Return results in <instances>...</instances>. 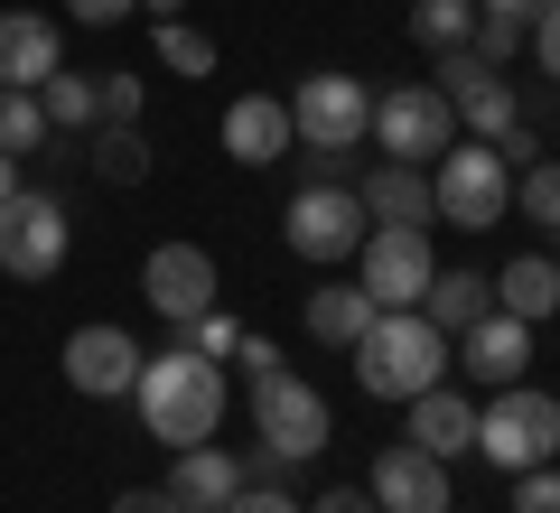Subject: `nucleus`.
<instances>
[{"mask_svg":"<svg viewBox=\"0 0 560 513\" xmlns=\"http://www.w3.org/2000/svg\"><path fill=\"white\" fill-rule=\"evenodd\" d=\"M131 411H140V430L160 439V448H197V439H215V420H224V364L168 336L160 355H140Z\"/></svg>","mask_w":560,"mask_h":513,"instance_id":"f257e3e1","label":"nucleus"},{"mask_svg":"<svg viewBox=\"0 0 560 513\" xmlns=\"http://www.w3.org/2000/svg\"><path fill=\"white\" fill-rule=\"evenodd\" d=\"M346 355H355V383L374 401H420L430 383H448V336L430 327L420 308H383Z\"/></svg>","mask_w":560,"mask_h":513,"instance_id":"f03ea898","label":"nucleus"},{"mask_svg":"<svg viewBox=\"0 0 560 513\" xmlns=\"http://www.w3.org/2000/svg\"><path fill=\"white\" fill-rule=\"evenodd\" d=\"M477 457L504 467V476L551 467L560 457V401L541 393V383H495V393L477 401Z\"/></svg>","mask_w":560,"mask_h":513,"instance_id":"7ed1b4c3","label":"nucleus"},{"mask_svg":"<svg viewBox=\"0 0 560 513\" xmlns=\"http://www.w3.org/2000/svg\"><path fill=\"white\" fill-rule=\"evenodd\" d=\"M430 215L458 224V234H486V224L514 215V168H504L495 140H448L440 159H430Z\"/></svg>","mask_w":560,"mask_h":513,"instance_id":"20e7f679","label":"nucleus"},{"mask_svg":"<svg viewBox=\"0 0 560 513\" xmlns=\"http://www.w3.org/2000/svg\"><path fill=\"white\" fill-rule=\"evenodd\" d=\"M364 234H374V215L355 206V187H300V197L280 206V243H290L308 271H337V261H355Z\"/></svg>","mask_w":560,"mask_h":513,"instance_id":"39448f33","label":"nucleus"},{"mask_svg":"<svg viewBox=\"0 0 560 513\" xmlns=\"http://www.w3.org/2000/svg\"><path fill=\"white\" fill-rule=\"evenodd\" d=\"M364 140H374L383 159H401V168H430V159L458 140V113H448L440 84H393V94H374V121H364Z\"/></svg>","mask_w":560,"mask_h":513,"instance_id":"423d86ee","label":"nucleus"},{"mask_svg":"<svg viewBox=\"0 0 560 513\" xmlns=\"http://www.w3.org/2000/svg\"><path fill=\"white\" fill-rule=\"evenodd\" d=\"M280 103H290V140L300 150H364V121H374L364 75L318 66V75H300V94H280Z\"/></svg>","mask_w":560,"mask_h":513,"instance_id":"0eeeda50","label":"nucleus"},{"mask_svg":"<svg viewBox=\"0 0 560 513\" xmlns=\"http://www.w3.org/2000/svg\"><path fill=\"white\" fill-rule=\"evenodd\" d=\"M327 430H337V420H327V401H318V383H308V374L280 364V374L253 383V439H261V448H280L290 467H308V457L327 448Z\"/></svg>","mask_w":560,"mask_h":513,"instance_id":"6e6552de","label":"nucleus"},{"mask_svg":"<svg viewBox=\"0 0 560 513\" xmlns=\"http://www.w3.org/2000/svg\"><path fill=\"white\" fill-rule=\"evenodd\" d=\"M66 253H75V224H66V197L47 187H20L0 206V271L10 280H57Z\"/></svg>","mask_w":560,"mask_h":513,"instance_id":"1a4fd4ad","label":"nucleus"},{"mask_svg":"<svg viewBox=\"0 0 560 513\" xmlns=\"http://www.w3.org/2000/svg\"><path fill=\"white\" fill-rule=\"evenodd\" d=\"M430 271H440V253H430V224H374V234L355 243V290L374 299V308H420Z\"/></svg>","mask_w":560,"mask_h":513,"instance_id":"9d476101","label":"nucleus"},{"mask_svg":"<svg viewBox=\"0 0 560 513\" xmlns=\"http://www.w3.org/2000/svg\"><path fill=\"white\" fill-rule=\"evenodd\" d=\"M430 84L448 94V113H458V131H467V140H495V131H514V121H523V84L504 75V66H477L467 47H448Z\"/></svg>","mask_w":560,"mask_h":513,"instance_id":"9b49d317","label":"nucleus"},{"mask_svg":"<svg viewBox=\"0 0 560 513\" xmlns=\"http://www.w3.org/2000/svg\"><path fill=\"white\" fill-rule=\"evenodd\" d=\"M140 299L168 317V336L187 327V317H206L215 308V253L206 243H160V253L140 261Z\"/></svg>","mask_w":560,"mask_h":513,"instance_id":"f8f14e48","label":"nucleus"},{"mask_svg":"<svg viewBox=\"0 0 560 513\" xmlns=\"http://www.w3.org/2000/svg\"><path fill=\"white\" fill-rule=\"evenodd\" d=\"M66 383H75L84 401H131V383H140V346L121 327H75L66 336Z\"/></svg>","mask_w":560,"mask_h":513,"instance_id":"ddd939ff","label":"nucleus"},{"mask_svg":"<svg viewBox=\"0 0 560 513\" xmlns=\"http://www.w3.org/2000/svg\"><path fill=\"white\" fill-rule=\"evenodd\" d=\"M364 494H374V513H448V457L430 448H383L374 476H364Z\"/></svg>","mask_w":560,"mask_h":513,"instance_id":"4468645a","label":"nucleus"},{"mask_svg":"<svg viewBox=\"0 0 560 513\" xmlns=\"http://www.w3.org/2000/svg\"><path fill=\"white\" fill-rule=\"evenodd\" d=\"M448 355H467V383H486V393H495V383H523V374H533V327H523V317H504V308H486L477 327L448 336Z\"/></svg>","mask_w":560,"mask_h":513,"instance_id":"2eb2a0df","label":"nucleus"},{"mask_svg":"<svg viewBox=\"0 0 560 513\" xmlns=\"http://www.w3.org/2000/svg\"><path fill=\"white\" fill-rule=\"evenodd\" d=\"M300 140H290V103L280 94H243L224 103V159L234 168H271V159H290Z\"/></svg>","mask_w":560,"mask_h":513,"instance_id":"dca6fc26","label":"nucleus"},{"mask_svg":"<svg viewBox=\"0 0 560 513\" xmlns=\"http://www.w3.org/2000/svg\"><path fill=\"white\" fill-rule=\"evenodd\" d=\"M57 66H66L57 20H38V10H0V84H28V94H38Z\"/></svg>","mask_w":560,"mask_h":513,"instance_id":"f3484780","label":"nucleus"},{"mask_svg":"<svg viewBox=\"0 0 560 513\" xmlns=\"http://www.w3.org/2000/svg\"><path fill=\"white\" fill-rule=\"evenodd\" d=\"M234 494H243V457L234 448H206V439L178 448V467H168V504L178 513H224Z\"/></svg>","mask_w":560,"mask_h":513,"instance_id":"a211bd4d","label":"nucleus"},{"mask_svg":"<svg viewBox=\"0 0 560 513\" xmlns=\"http://www.w3.org/2000/svg\"><path fill=\"white\" fill-rule=\"evenodd\" d=\"M355 206L374 224H440V215H430V168H401V159L355 168Z\"/></svg>","mask_w":560,"mask_h":513,"instance_id":"6ab92c4d","label":"nucleus"},{"mask_svg":"<svg viewBox=\"0 0 560 513\" xmlns=\"http://www.w3.org/2000/svg\"><path fill=\"white\" fill-rule=\"evenodd\" d=\"M411 411V448H430V457H458V448H477V401L458 393V383H430L420 401H401Z\"/></svg>","mask_w":560,"mask_h":513,"instance_id":"aec40b11","label":"nucleus"},{"mask_svg":"<svg viewBox=\"0 0 560 513\" xmlns=\"http://www.w3.org/2000/svg\"><path fill=\"white\" fill-rule=\"evenodd\" d=\"M495 308L523 317V327L560 317V261H551V253H514V261L495 271Z\"/></svg>","mask_w":560,"mask_h":513,"instance_id":"412c9836","label":"nucleus"},{"mask_svg":"<svg viewBox=\"0 0 560 513\" xmlns=\"http://www.w3.org/2000/svg\"><path fill=\"white\" fill-rule=\"evenodd\" d=\"M486 308H495V271H477V261H467V271H430V290H420V317H430L440 336L477 327Z\"/></svg>","mask_w":560,"mask_h":513,"instance_id":"4be33fe9","label":"nucleus"},{"mask_svg":"<svg viewBox=\"0 0 560 513\" xmlns=\"http://www.w3.org/2000/svg\"><path fill=\"white\" fill-rule=\"evenodd\" d=\"M300 317H308V336H318V346H355V336L374 327L383 308H374V299L355 290V280H318V290L300 299Z\"/></svg>","mask_w":560,"mask_h":513,"instance_id":"5701e85b","label":"nucleus"},{"mask_svg":"<svg viewBox=\"0 0 560 513\" xmlns=\"http://www.w3.org/2000/svg\"><path fill=\"white\" fill-rule=\"evenodd\" d=\"M84 159H94L103 187H140V178H150V140H140V121H103V131H84Z\"/></svg>","mask_w":560,"mask_h":513,"instance_id":"b1692460","label":"nucleus"},{"mask_svg":"<svg viewBox=\"0 0 560 513\" xmlns=\"http://www.w3.org/2000/svg\"><path fill=\"white\" fill-rule=\"evenodd\" d=\"M38 113H47V140H75V131H94V75H47L38 84Z\"/></svg>","mask_w":560,"mask_h":513,"instance_id":"393cba45","label":"nucleus"},{"mask_svg":"<svg viewBox=\"0 0 560 513\" xmlns=\"http://www.w3.org/2000/svg\"><path fill=\"white\" fill-rule=\"evenodd\" d=\"M467 28H477V0H411V38L430 47V57L467 47Z\"/></svg>","mask_w":560,"mask_h":513,"instance_id":"a878e982","label":"nucleus"},{"mask_svg":"<svg viewBox=\"0 0 560 513\" xmlns=\"http://www.w3.org/2000/svg\"><path fill=\"white\" fill-rule=\"evenodd\" d=\"M150 38H160V66L168 75H215V38H206V28H187V20H150Z\"/></svg>","mask_w":560,"mask_h":513,"instance_id":"bb28decb","label":"nucleus"},{"mask_svg":"<svg viewBox=\"0 0 560 513\" xmlns=\"http://www.w3.org/2000/svg\"><path fill=\"white\" fill-rule=\"evenodd\" d=\"M514 206H523V224L560 234V159H533V168H514Z\"/></svg>","mask_w":560,"mask_h":513,"instance_id":"cd10ccee","label":"nucleus"},{"mask_svg":"<svg viewBox=\"0 0 560 513\" xmlns=\"http://www.w3.org/2000/svg\"><path fill=\"white\" fill-rule=\"evenodd\" d=\"M0 150L20 159V150H47V113L28 84H0Z\"/></svg>","mask_w":560,"mask_h":513,"instance_id":"c85d7f7f","label":"nucleus"},{"mask_svg":"<svg viewBox=\"0 0 560 513\" xmlns=\"http://www.w3.org/2000/svg\"><path fill=\"white\" fill-rule=\"evenodd\" d=\"M467 57H477V66H514V57H523V28H514V20H486V10H477V28H467Z\"/></svg>","mask_w":560,"mask_h":513,"instance_id":"c756f323","label":"nucleus"},{"mask_svg":"<svg viewBox=\"0 0 560 513\" xmlns=\"http://www.w3.org/2000/svg\"><path fill=\"white\" fill-rule=\"evenodd\" d=\"M234 336H243L234 317L206 308V317H187V327H178V346H197V355H215V364H224V355H234Z\"/></svg>","mask_w":560,"mask_h":513,"instance_id":"7c9ffc66","label":"nucleus"},{"mask_svg":"<svg viewBox=\"0 0 560 513\" xmlns=\"http://www.w3.org/2000/svg\"><path fill=\"white\" fill-rule=\"evenodd\" d=\"M514 513H560V457H551V467H523V476H514Z\"/></svg>","mask_w":560,"mask_h":513,"instance_id":"2f4dec72","label":"nucleus"},{"mask_svg":"<svg viewBox=\"0 0 560 513\" xmlns=\"http://www.w3.org/2000/svg\"><path fill=\"white\" fill-rule=\"evenodd\" d=\"M523 47L541 57V84H560V0H541V20L523 28Z\"/></svg>","mask_w":560,"mask_h":513,"instance_id":"473e14b6","label":"nucleus"},{"mask_svg":"<svg viewBox=\"0 0 560 513\" xmlns=\"http://www.w3.org/2000/svg\"><path fill=\"white\" fill-rule=\"evenodd\" d=\"M94 113L103 121H140V75H103L94 84Z\"/></svg>","mask_w":560,"mask_h":513,"instance_id":"72a5a7b5","label":"nucleus"},{"mask_svg":"<svg viewBox=\"0 0 560 513\" xmlns=\"http://www.w3.org/2000/svg\"><path fill=\"white\" fill-rule=\"evenodd\" d=\"M224 364H234V374H280V346H271V336H234V355H224Z\"/></svg>","mask_w":560,"mask_h":513,"instance_id":"f704fd0d","label":"nucleus"},{"mask_svg":"<svg viewBox=\"0 0 560 513\" xmlns=\"http://www.w3.org/2000/svg\"><path fill=\"white\" fill-rule=\"evenodd\" d=\"M495 150H504V168H533V159H541V131H533V121H514V131H495Z\"/></svg>","mask_w":560,"mask_h":513,"instance_id":"c9c22d12","label":"nucleus"},{"mask_svg":"<svg viewBox=\"0 0 560 513\" xmlns=\"http://www.w3.org/2000/svg\"><path fill=\"white\" fill-rule=\"evenodd\" d=\"M140 0H66V20H84V28H113V20H131Z\"/></svg>","mask_w":560,"mask_h":513,"instance_id":"e433bc0d","label":"nucleus"},{"mask_svg":"<svg viewBox=\"0 0 560 513\" xmlns=\"http://www.w3.org/2000/svg\"><path fill=\"white\" fill-rule=\"evenodd\" d=\"M280 476H290L280 448H243V486H280Z\"/></svg>","mask_w":560,"mask_h":513,"instance_id":"4c0bfd02","label":"nucleus"},{"mask_svg":"<svg viewBox=\"0 0 560 513\" xmlns=\"http://www.w3.org/2000/svg\"><path fill=\"white\" fill-rule=\"evenodd\" d=\"M113 513H178V504H168V486H121Z\"/></svg>","mask_w":560,"mask_h":513,"instance_id":"58836bf2","label":"nucleus"},{"mask_svg":"<svg viewBox=\"0 0 560 513\" xmlns=\"http://www.w3.org/2000/svg\"><path fill=\"white\" fill-rule=\"evenodd\" d=\"M224 513H300V504H290V494H280V486H243V494H234V504H224Z\"/></svg>","mask_w":560,"mask_h":513,"instance_id":"ea45409f","label":"nucleus"},{"mask_svg":"<svg viewBox=\"0 0 560 513\" xmlns=\"http://www.w3.org/2000/svg\"><path fill=\"white\" fill-rule=\"evenodd\" d=\"M300 513H374V494H364V486H337V494H318V504H300Z\"/></svg>","mask_w":560,"mask_h":513,"instance_id":"a19ab883","label":"nucleus"},{"mask_svg":"<svg viewBox=\"0 0 560 513\" xmlns=\"http://www.w3.org/2000/svg\"><path fill=\"white\" fill-rule=\"evenodd\" d=\"M477 10H486V20H514V28L541 20V0H477Z\"/></svg>","mask_w":560,"mask_h":513,"instance_id":"79ce46f5","label":"nucleus"},{"mask_svg":"<svg viewBox=\"0 0 560 513\" xmlns=\"http://www.w3.org/2000/svg\"><path fill=\"white\" fill-rule=\"evenodd\" d=\"M10 197H20V159L0 150V206H10Z\"/></svg>","mask_w":560,"mask_h":513,"instance_id":"37998d69","label":"nucleus"},{"mask_svg":"<svg viewBox=\"0 0 560 513\" xmlns=\"http://www.w3.org/2000/svg\"><path fill=\"white\" fill-rule=\"evenodd\" d=\"M140 10H150V20H187V0H140Z\"/></svg>","mask_w":560,"mask_h":513,"instance_id":"c03bdc74","label":"nucleus"},{"mask_svg":"<svg viewBox=\"0 0 560 513\" xmlns=\"http://www.w3.org/2000/svg\"><path fill=\"white\" fill-rule=\"evenodd\" d=\"M551 243H560V234H551ZM551 261H560V253H551Z\"/></svg>","mask_w":560,"mask_h":513,"instance_id":"a18cd8bd","label":"nucleus"}]
</instances>
